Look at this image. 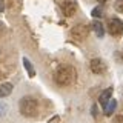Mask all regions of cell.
Listing matches in <instances>:
<instances>
[{
    "instance_id": "10",
    "label": "cell",
    "mask_w": 123,
    "mask_h": 123,
    "mask_svg": "<svg viewBox=\"0 0 123 123\" xmlns=\"http://www.w3.org/2000/svg\"><path fill=\"white\" fill-rule=\"evenodd\" d=\"M115 106H117V102H115L114 98H111L109 103L105 106V111H103V112H105V115H111V114H112L114 111H115Z\"/></svg>"
},
{
    "instance_id": "15",
    "label": "cell",
    "mask_w": 123,
    "mask_h": 123,
    "mask_svg": "<svg viewBox=\"0 0 123 123\" xmlns=\"http://www.w3.org/2000/svg\"><path fill=\"white\" fill-rule=\"evenodd\" d=\"M115 122H117V123H123V115H117V117H115Z\"/></svg>"
},
{
    "instance_id": "16",
    "label": "cell",
    "mask_w": 123,
    "mask_h": 123,
    "mask_svg": "<svg viewBox=\"0 0 123 123\" xmlns=\"http://www.w3.org/2000/svg\"><path fill=\"white\" fill-rule=\"evenodd\" d=\"M3 9H5V2H0V14L3 12Z\"/></svg>"
},
{
    "instance_id": "3",
    "label": "cell",
    "mask_w": 123,
    "mask_h": 123,
    "mask_svg": "<svg viewBox=\"0 0 123 123\" xmlns=\"http://www.w3.org/2000/svg\"><path fill=\"white\" fill-rule=\"evenodd\" d=\"M71 36L74 40H79V42H82L85 40V38H88V36H89V28H88L86 25H75L74 28L71 29Z\"/></svg>"
},
{
    "instance_id": "14",
    "label": "cell",
    "mask_w": 123,
    "mask_h": 123,
    "mask_svg": "<svg viewBox=\"0 0 123 123\" xmlns=\"http://www.w3.org/2000/svg\"><path fill=\"white\" fill-rule=\"evenodd\" d=\"M49 123H60V118H59V117L55 115V117H52L51 120H49Z\"/></svg>"
},
{
    "instance_id": "5",
    "label": "cell",
    "mask_w": 123,
    "mask_h": 123,
    "mask_svg": "<svg viewBox=\"0 0 123 123\" xmlns=\"http://www.w3.org/2000/svg\"><path fill=\"white\" fill-rule=\"evenodd\" d=\"M62 11L66 17H71L77 11V3L72 2V0H65V2H62Z\"/></svg>"
},
{
    "instance_id": "13",
    "label": "cell",
    "mask_w": 123,
    "mask_h": 123,
    "mask_svg": "<svg viewBox=\"0 0 123 123\" xmlns=\"http://www.w3.org/2000/svg\"><path fill=\"white\" fill-rule=\"evenodd\" d=\"M114 8H115V11H118V12H123V0H117Z\"/></svg>"
},
{
    "instance_id": "2",
    "label": "cell",
    "mask_w": 123,
    "mask_h": 123,
    "mask_svg": "<svg viewBox=\"0 0 123 123\" xmlns=\"http://www.w3.org/2000/svg\"><path fill=\"white\" fill-rule=\"evenodd\" d=\"M18 108H20L22 115H25V117H34L38 111V102L34 97H23L20 100Z\"/></svg>"
},
{
    "instance_id": "4",
    "label": "cell",
    "mask_w": 123,
    "mask_h": 123,
    "mask_svg": "<svg viewBox=\"0 0 123 123\" xmlns=\"http://www.w3.org/2000/svg\"><path fill=\"white\" fill-rule=\"evenodd\" d=\"M108 32L111 34V36H122L123 32V22L120 18H111L109 22H108Z\"/></svg>"
},
{
    "instance_id": "9",
    "label": "cell",
    "mask_w": 123,
    "mask_h": 123,
    "mask_svg": "<svg viewBox=\"0 0 123 123\" xmlns=\"http://www.w3.org/2000/svg\"><path fill=\"white\" fill-rule=\"evenodd\" d=\"M12 92V85L11 83H2L0 85V97H6Z\"/></svg>"
},
{
    "instance_id": "12",
    "label": "cell",
    "mask_w": 123,
    "mask_h": 123,
    "mask_svg": "<svg viewBox=\"0 0 123 123\" xmlns=\"http://www.w3.org/2000/svg\"><path fill=\"white\" fill-rule=\"evenodd\" d=\"M92 15H94V17H102L103 15V8L102 6L94 8V9H92Z\"/></svg>"
},
{
    "instance_id": "8",
    "label": "cell",
    "mask_w": 123,
    "mask_h": 123,
    "mask_svg": "<svg viewBox=\"0 0 123 123\" xmlns=\"http://www.w3.org/2000/svg\"><path fill=\"white\" fill-rule=\"evenodd\" d=\"M92 29H94L95 36H97L98 38H102L103 36H105V28H103V25H102V23H100L98 20L92 22Z\"/></svg>"
},
{
    "instance_id": "7",
    "label": "cell",
    "mask_w": 123,
    "mask_h": 123,
    "mask_svg": "<svg viewBox=\"0 0 123 123\" xmlns=\"http://www.w3.org/2000/svg\"><path fill=\"white\" fill-rule=\"evenodd\" d=\"M112 98V88H108V89H105L100 94V97H98V102H100V105H102L103 108H105L108 103H109V100Z\"/></svg>"
},
{
    "instance_id": "11",
    "label": "cell",
    "mask_w": 123,
    "mask_h": 123,
    "mask_svg": "<svg viewBox=\"0 0 123 123\" xmlns=\"http://www.w3.org/2000/svg\"><path fill=\"white\" fill-rule=\"evenodd\" d=\"M23 65H25V69L28 71V75H29V77H34V75H36V71H34L32 65H31V62L26 59V57L23 59Z\"/></svg>"
},
{
    "instance_id": "6",
    "label": "cell",
    "mask_w": 123,
    "mask_h": 123,
    "mask_svg": "<svg viewBox=\"0 0 123 123\" xmlns=\"http://www.w3.org/2000/svg\"><path fill=\"white\" fill-rule=\"evenodd\" d=\"M91 71L94 72V74H103V72L106 71V65L100 59H92L91 60Z\"/></svg>"
},
{
    "instance_id": "17",
    "label": "cell",
    "mask_w": 123,
    "mask_h": 123,
    "mask_svg": "<svg viewBox=\"0 0 123 123\" xmlns=\"http://www.w3.org/2000/svg\"><path fill=\"white\" fill-rule=\"evenodd\" d=\"M97 2H100V3H105V2H106V0H97Z\"/></svg>"
},
{
    "instance_id": "1",
    "label": "cell",
    "mask_w": 123,
    "mask_h": 123,
    "mask_svg": "<svg viewBox=\"0 0 123 123\" xmlns=\"http://www.w3.org/2000/svg\"><path fill=\"white\" fill-rule=\"evenodd\" d=\"M54 80H55L57 85L60 86H69L71 83H74L75 80V71L72 66H68V65H62L55 69L54 72Z\"/></svg>"
}]
</instances>
